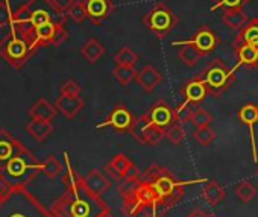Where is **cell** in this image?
<instances>
[{"mask_svg":"<svg viewBox=\"0 0 258 217\" xmlns=\"http://www.w3.org/2000/svg\"><path fill=\"white\" fill-rule=\"evenodd\" d=\"M75 4H76V0H52V5L55 7V10L62 16L69 14V11L72 10Z\"/></svg>","mask_w":258,"mask_h":217,"instance_id":"cell-39","label":"cell"},{"mask_svg":"<svg viewBox=\"0 0 258 217\" xmlns=\"http://www.w3.org/2000/svg\"><path fill=\"white\" fill-rule=\"evenodd\" d=\"M175 46H181L178 50V58L188 67H193L198 64V61L202 58V53L190 43V41H176L173 43Z\"/></svg>","mask_w":258,"mask_h":217,"instance_id":"cell-24","label":"cell"},{"mask_svg":"<svg viewBox=\"0 0 258 217\" xmlns=\"http://www.w3.org/2000/svg\"><path fill=\"white\" fill-rule=\"evenodd\" d=\"M139 143L142 144H149V146H157L163 138H166L167 131L163 128H158L155 125H152L148 119L146 114L140 116L137 120H134V125L129 131Z\"/></svg>","mask_w":258,"mask_h":217,"instance_id":"cell-8","label":"cell"},{"mask_svg":"<svg viewBox=\"0 0 258 217\" xmlns=\"http://www.w3.org/2000/svg\"><path fill=\"white\" fill-rule=\"evenodd\" d=\"M238 120L241 125H246L249 128V135H250V148H252V158L253 163H256L258 160V154H256V141H255V131L253 126L258 122V106L253 103H246L238 110Z\"/></svg>","mask_w":258,"mask_h":217,"instance_id":"cell-11","label":"cell"},{"mask_svg":"<svg viewBox=\"0 0 258 217\" xmlns=\"http://www.w3.org/2000/svg\"><path fill=\"white\" fill-rule=\"evenodd\" d=\"M213 7L211 11L225 8V10H241L246 4H249L250 0H211Z\"/></svg>","mask_w":258,"mask_h":217,"instance_id":"cell-36","label":"cell"},{"mask_svg":"<svg viewBox=\"0 0 258 217\" xmlns=\"http://www.w3.org/2000/svg\"><path fill=\"white\" fill-rule=\"evenodd\" d=\"M134 167V163H131V160H129L126 155L123 154H117L114 158H111V161L105 166V170L115 179V181H123L129 172H131V169Z\"/></svg>","mask_w":258,"mask_h":217,"instance_id":"cell-17","label":"cell"},{"mask_svg":"<svg viewBox=\"0 0 258 217\" xmlns=\"http://www.w3.org/2000/svg\"><path fill=\"white\" fill-rule=\"evenodd\" d=\"M199 181L181 179L167 167L154 164L137 178L121 181V212L126 217H164L182 199L185 188Z\"/></svg>","mask_w":258,"mask_h":217,"instance_id":"cell-1","label":"cell"},{"mask_svg":"<svg viewBox=\"0 0 258 217\" xmlns=\"http://www.w3.org/2000/svg\"><path fill=\"white\" fill-rule=\"evenodd\" d=\"M222 20L229 29H234V31H240L249 22V19L243 10H225Z\"/></svg>","mask_w":258,"mask_h":217,"instance_id":"cell-27","label":"cell"},{"mask_svg":"<svg viewBox=\"0 0 258 217\" xmlns=\"http://www.w3.org/2000/svg\"><path fill=\"white\" fill-rule=\"evenodd\" d=\"M28 134L37 140V141H44L53 131V126L50 122L46 120H38V119H31V122L26 125Z\"/></svg>","mask_w":258,"mask_h":217,"instance_id":"cell-23","label":"cell"},{"mask_svg":"<svg viewBox=\"0 0 258 217\" xmlns=\"http://www.w3.org/2000/svg\"><path fill=\"white\" fill-rule=\"evenodd\" d=\"M84 100L79 97V96H75V94H59V97L56 99L55 102V108L56 110L69 120L75 119L81 110L84 108Z\"/></svg>","mask_w":258,"mask_h":217,"instance_id":"cell-14","label":"cell"},{"mask_svg":"<svg viewBox=\"0 0 258 217\" xmlns=\"http://www.w3.org/2000/svg\"><path fill=\"white\" fill-rule=\"evenodd\" d=\"M105 52H106L105 46H103L99 40H96V38H90V40L81 47V55H82L90 64L97 62V61L105 55Z\"/></svg>","mask_w":258,"mask_h":217,"instance_id":"cell-26","label":"cell"},{"mask_svg":"<svg viewBox=\"0 0 258 217\" xmlns=\"http://www.w3.org/2000/svg\"><path fill=\"white\" fill-rule=\"evenodd\" d=\"M137 73H139V71H137L136 67H133V65H117V64H115V67L112 68L114 78H115L121 85H127L133 79H136V78H137Z\"/></svg>","mask_w":258,"mask_h":217,"instance_id":"cell-28","label":"cell"},{"mask_svg":"<svg viewBox=\"0 0 258 217\" xmlns=\"http://www.w3.org/2000/svg\"><path fill=\"white\" fill-rule=\"evenodd\" d=\"M85 185L88 187V190L97 196H102L109 187H111V179L99 169H91L87 176L84 178Z\"/></svg>","mask_w":258,"mask_h":217,"instance_id":"cell-18","label":"cell"},{"mask_svg":"<svg viewBox=\"0 0 258 217\" xmlns=\"http://www.w3.org/2000/svg\"><path fill=\"white\" fill-rule=\"evenodd\" d=\"M56 108L49 103L46 99H38L29 110V117L31 119H38V120H46L52 122L56 116Z\"/></svg>","mask_w":258,"mask_h":217,"instance_id":"cell-21","label":"cell"},{"mask_svg":"<svg viewBox=\"0 0 258 217\" xmlns=\"http://www.w3.org/2000/svg\"><path fill=\"white\" fill-rule=\"evenodd\" d=\"M0 202H2V199H0Z\"/></svg>","mask_w":258,"mask_h":217,"instance_id":"cell-43","label":"cell"},{"mask_svg":"<svg viewBox=\"0 0 258 217\" xmlns=\"http://www.w3.org/2000/svg\"><path fill=\"white\" fill-rule=\"evenodd\" d=\"M201 53L202 56H207L210 53H213L219 44V38L217 35L208 28V26H202L198 29V32L193 35L191 40H188Z\"/></svg>","mask_w":258,"mask_h":217,"instance_id":"cell-12","label":"cell"},{"mask_svg":"<svg viewBox=\"0 0 258 217\" xmlns=\"http://www.w3.org/2000/svg\"><path fill=\"white\" fill-rule=\"evenodd\" d=\"M178 23V17L175 16V13L163 2L157 4L149 13L145 14L143 17V25L145 28H148L151 32H154L158 38H166L173 28Z\"/></svg>","mask_w":258,"mask_h":217,"instance_id":"cell-7","label":"cell"},{"mask_svg":"<svg viewBox=\"0 0 258 217\" xmlns=\"http://www.w3.org/2000/svg\"><path fill=\"white\" fill-rule=\"evenodd\" d=\"M22 148L23 144L17 138H14L10 132L0 131V169L7 163H10Z\"/></svg>","mask_w":258,"mask_h":217,"instance_id":"cell-15","label":"cell"},{"mask_svg":"<svg viewBox=\"0 0 258 217\" xmlns=\"http://www.w3.org/2000/svg\"><path fill=\"white\" fill-rule=\"evenodd\" d=\"M64 158L67 166L62 178L66 191L53 203L52 214L55 217H103L111 212L109 206L102 200V196L91 193L84 178L73 170L67 154H64Z\"/></svg>","mask_w":258,"mask_h":217,"instance_id":"cell-2","label":"cell"},{"mask_svg":"<svg viewBox=\"0 0 258 217\" xmlns=\"http://www.w3.org/2000/svg\"><path fill=\"white\" fill-rule=\"evenodd\" d=\"M182 94H184L185 102H188V103H191V105H198V103H201V102L207 97L208 88H207L204 79H202L201 76H198V78L188 81V82L184 85Z\"/></svg>","mask_w":258,"mask_h":217,"instance_id":"cell-16","label":"cell"},{"mask_svg":"<svg viewBox=\"0 0 258 217\" xmlns=\"http://www.w3.org/2000/svg\"><path fill=\"white\" fill-rule=\"evenodd\" d=\"M14 19V13L11 11L10 0H0V29L10 28Z\"/></svg>","mask_w":258,"mask_h":217,"instance_id":"cell-35","label":"cell"},{"mask_svg":"<svg viewBox=\"0 0 258 217\" xmlns=\"http://www.w3.org/2000/svg\"><path fill=\"white\" fill-rule=\"evenodd\" d=\"M84 4L87 10V17L97 26L102 25L114 10L111 0H84Z\"/></svg>","mask_w":258,"mask_h":217,"instance_id":"cell-13","label":"cell"},{"mask_svg":"<svg viewBox=\"0 0 258 217\" xmlns=\"http://www.w3.org/2000/svg\"><path fill=\"white\" fill-rule=\"evenodd\" d=\"M61 93L62 94H75V96H79L81 94V85L76 81L69 79V81H66L61 85Z\"/></svg>","mask_w":258,"mask_h":217,"instance_id":"cell-40","label":"cell"},{"mask_svg":"<svg viewBox=\"0 0 258 217\" xmlns=\"http://www.w3.org/2000/svg\"><path fill=\"white\" fill-rule=\"evenodd\" d=\"M62 164L59 163V160L53 155H49L43 163H41V173H44L46 176L55 179L62 173Z\"/></svg>","mask_w":258,"mask_h":217,"instance_id":"cell-29","label":"cell"},{"mask_svg":"<svg viewBox=\"0 0 258 217\" xmlns=\"http://www.w3.org/2000/svg\"><path fill=\"white\" fill-rule=\"evenodd\" d=\"M258 41V19H250L237 34L234 46L237 44H253Z\"/></svg>","mask_w":258,"mask_h":217,"instance_id":"cell-22","label":"cell"},{"mask_svg":"<svg viewBox=\"0 0 258 217\" xmlns=\"http://www.w3.org/2000/svg\"><path fill=\"white\" fill-rule=\"evenodd\" d=\"M225 188L217 182V181H207L204 190H202V197L204 200L211 205V206H216L219 205L223 199H225Z\"/></svg>","mask_w":258,"mask_h":217,"instance_id":"cell-25","label":"cell"},{"mask_svg":"<svg viewBox=\"0 0 258 217\" xmlns=\"http://www.w3.org/2000/svg\"><path fill=\"white\" fill-rule=\"evenodd\" d=\"M235 70H237V67L229 68L219 58L213 59L208 64V67L201 73V78L204 79V82L208 88V94L219 97L234 82Z\"/></svg>","mask_w":258,"mask_h":217,"instance_id":"cell-6","label":"cell"},{"mask_svg":"<svg viewBox=\"0 0 258 217\" xmlns=\"http://www.w3.org/2000/svg\"><path fill=\"white\" fill-rule=\"evenodd\" d=\"M137 84L146 91V93H152L158 85L160 82L163 81V75L152 65H145L139 73H137V78H136Z\"/></svg>","mask_w":258,"mask_h":217,"instance_id":"cell-19","label":"cell"},{"mask_svg":"<svg viewBox=\"0 0 258 217\" xmlns=\"http://www.w3.org/2000/svg\"><path fill=\"white\" fill-rule=\"evenodd\" d=\"M187 217H217V215H214V214H211V212H207V211H204L202 208H195Z\"/></svg>","mask_w":258,"mask_h":217,"instance_id":"cell-42","label":"cell"},{"mask_svg":"<svg viewBox=\"0 0 258 217\" xmlns=\"http://www.w3.org/2000/svg\"><path fill=\"white\" fill-rule=\"evenodd\" d=\"M149 122L158 128H163V129H169L175 122H176V117H175V110H172V106L166 102V100H158L151 110L146 113Z\"/></svg>","mask_w":258,"mask_h":217,"instance_id":"cell-10","label":"cell"},{"mask_svg":"<svg viewBox=\"0 0 258 217\" xmlns=\"http://www.w3.org/2000/svg\"><path fill=\"white\" fill-rule=\"evenodd\" d=\"M0 217H55L26 187H14L8 197L0 202Z\"/></svg>","mask_w":258,"mask_h":217,"instance_id":"cell-4","label":"cell"},{"mask_svg":"<svg viewBox=\"0 0 258 217\" xmlns=\"http://www.w3.org/2000/svg\"><path fill=\"white\" fill-rule=\"evenodd\" d=\"M195 111V108H191V103L188 102H184L181 103L176 110H175V117H176V122L179 123H185V122H190V117Z\"/></svg>","mask_w":258,"mask_h":217,"instance_id":"cell-37","label":"cell"},{"mask_svg":"<svg viewBox=\"0 0 258 217\" xmlns=\"http://www.w3.org/2000/svg\"><path fill=\"white\" fill-rule=\"evenodd\" d=\"M53 22H66V17L59 14L52 0H28V2L14 13L13 23L19 26L28 38L41 26Z\"/></svg>","mask_w":258,"mask_h":217,"instance_id":"cell-3","label":"cell"},{"mask_svg":"<svg viewBox=\"0 0 258 217\" xmlns=\"http://www.w3.org/2000/svg\"><path fill=\"white\" fill-rule=\"evenodd\" d=\"M13 185L7 181V179H4V178H0V199H5V197H8L10 196V193L13 191Z\"/></svg>","mask_w":258,"mask_h":217,"instance_id":"cell-41","label":"cell"},{"mask_svg":"<svg viewBox=\"0 0 258 217\" xmlns=\"http://www.w3.org/2000/svg\"><path fill=\"white\" fill-rule=\"evenodd\" d=\"M235 194H237V197H238L243 203H249V202L255 197L256 188L253 187L252 182L243 181V182H240V184L235 187Z\"/></svg>","mask_w":258,"mask_h":217,"instance_id":"cell-31","label":"cell"},{"mask_svg":"<svg viewBox=\"0 0 258 217\" xmlns=\"http://www.w3.org/2000/svg\"><path fill=\"white\" fill-rule=\"evenodd\" d=\"M213 122V116L204 110V108H195V111L190 117V123L195 128H202V126H210V123Z\"/></svg>","mask_w":258,"mask_h":217,"instance_id":"cell-32","label":"cell"},{"mask_svg":"<svg viewBox=\"0 0 258 217\" xmlns=\"http://www.w3.org/2000/svg\"><path fill=\"white\" fill-rule=\"evenodd\" d=\"M166 137L169 138V141H170L172 144L178 146V144H181V143L185 140L187 131H185V128L182 126V123L175 122V123L167 129V135H166Z\"/></svg>","mask_w":258,"mask_h":217,"instance_id":"cell-33","label":"cell"},{"mask_svg":"<svg viewBox=\"0 0 258 217\" xmlns=\"http://www.w3.org/2000/svg\"><path fill=\"white\" fill-rule=\"evenodd\" d=\"M256 173H258V170H256Z\"/></svg>","mask_w":258,"mask_h":217,"instance_id":"cell-44","label":"cell"},{"mask_svg":"<svg viewBox=\"0 0 258 217\" xmlns=\"http://www.w3.org/2000/svg\"><path fill=\"white\" fill-rule=\"evenodd\" d=\"M193 138H195L201 146H210V144L214 141L216 134H214V131H213L210 126H202V128H196V129H195Z\"/></svg>","mask_w":258,"mask_h":217,"instance_id":"cell-34","label":"cell"},{"mask_svg":"<svg viewBox=\"0 0 258 217\" xmlns=\"http://www.w3.org/2000/svg\"><path fill=\"white\" fill-rule=\"evenodd\" d=\"M256 106H258V105H256Z\"/></svg>","mask_w":258,"mask_h":217,"instance_id":"cell-45","label":"cell"},{"mask_svg":"<svg viewBox=\"0 0 258 217\" xmlns=\"http://www.w3.org/2000/svg\"><path fill=\"white\" fill-rule=\"evenodd\" d=\"M69 16L76 23H82L87 19V10H85L84 0H78V2L72 7V10L69 11Z\"/></svg>","mask_w":258,"mask_h":217,"instance_id":"cell-38","label":"cell"},{"mask_svg":"<svg viewBox=\"0 0 258 217\" xmlns=\"http://www.w3.org/2000/svg\"><path fill=\"white\" fill-rule=\"evenodd\" d=\"M35 52L28 35L14 23L10 26V34L0 40V56L14 68H22L28 58Z\"/></svg>","mask_w":258,"mask_h":217,"instance_id":"cell-5","label":"cell"},{"mask_svg":"<svg viewBox=\"0 0 258 217\" xmlns=\"http://www.w3.org/2000/svg\"><path fill=\"white\" fill-rule=\"evenodd\" d=\"M235 56L238 59V65L247 67V68H256L258 67V50L250 44H237L234 46Z\"/></svg>","mask_w":258,"mask_h":217,"instance_id":"cell-20","label":"cell"},{"mask_svg":"<svg viewBox=\"0 0 258 217\" xmlns=\"http://www.w3.org/2000/svg\"><path fill=\"white\" fill-rule=\"evenodd\" d=\"M114 61L117 65H133V67H136V64L139 62V55L131 47H121L114 55Z\"/></svg>","mask_w":258,"mask_h":217,"instance_id":"cell-30","label":"cell"},{"mask_svg":"<svg viewBox=\"0 0 258 217\" xmlns=\"http://www.w3.org/2000/svg\"><path fill=\"white\" fill-rule=\"evenodd\" d=\"M134 125V116L133 113L127 110L123 105H117L114 106V110L111 111V114L108 116V119L103 123H99L96 128L102 129L105 126H111L114 131L117 132H129Z\"/></svg>","mask_w":258,"mask_h":217,"instance_id":"cell-9","label":"cell"}]
</instances>
